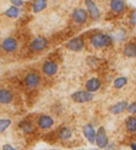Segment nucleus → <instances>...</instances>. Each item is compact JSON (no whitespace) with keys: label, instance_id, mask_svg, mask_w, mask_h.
<instances>
[{"label":"nucleus","instance_id":"nucleus-1","mask_svg":"<svg viewBox=\"0 0 136 150\" xmlns=\"http://www.w3.org/2000/svg\"><path fill=\"white\" fill-rule=\"evenodd\" d=\"M90 44L96 49H100L112 45L113 38L110 34H105V33H96L90 38Z\"/></svg>","mask_w":136,"mask_h":150},{"label":"nucleus","instance_id":"nucleus-2","mask_svg":"<svg viewBox=\"0 0 136 150\" xmlns=\"http://www.w3.org/2000/svg\"><path fill=\"white\" fill-rule=\"evenodd\" d=\"M71 99L77 103H85L94 99V94L87 91H77L71 95Z\"/></svg>","mask_w":136,"mask_h":150},{"label":"nucleus","instance_id":"nucleus-3","mask_svg":"<svg viewBox=\"0 0 136 150\" xmlns=\"http://www.w3.org/2000/svg\"><path fill=\"white\" fill-rule=\"evenodd\" d=\"M95 143L98 145V148L100 149H104L109 146V137H107L106 131L103 127H100L98 131L96 132Z\"/></svg>","mask_w":136,"mask_h":150},{"label":"nucleus","instance_id":"nucleus-4","mask_svg":"<svg viewBox=\"0 0 136 150\" xmlns=\"http://www.w3.org/2000/svg\"><path fill=\"white\" fill-rule=\"evenodd\" d=\"M48 47V40L47 38H43V36H38V38H35L34 40L30 43V48L31 50L35 52H39L45 50Z\"/></svg>","mask_w":136,"mask_h":150},{"label":"nucleus","instance_id":"nucleus-5","mask_svg":"<svg viewBox=\"0 0 136 150\" xmlns=\"http://www.w3.org/2000/svg\"><path fill=\"white\" fill-rule=\"evenodd\" d=\"M84 45H85V43H84L83 38H73L66 43L67 48L75 52L81 51L84 48Z\"/></svg>","mask_w":136,"mask_h":150},{"label":"nucleus","instance_id":"nucleus-6","mask_svg":"<svg viewBox=\"0 0 136 150\" xmlns=\"http://www.w3.org/2000/svg\"><path fill=\"white\" fill-rule=\"evenodd\" d=\"M87 18H88V13H87L86 10L79 8V9H75L73 12V20L78 25H82V23H86Z\"/></svg>","mask_w":136,"mask_h":150},{"label":"nucleus","instance_id":"nucleus-7","mask_svg":"<svg viewBox=\"0 0 136 150\" xmlns=\"http://www.w3.org/2000/svg\"><path fill=\"white\" fill-rule=\"evenodd\" d=\"M39 83H41V77L35 72H30L25 78V84L29 88H34V87L38 86Z\"/></svg>","mask_w":136,"mask_h":150},{"label":"nucleus","instance_id":"nucleus-8","mask_svg":"<svg viewBox=\"0 0 136 150\" xmlns=\"http://www.w3.org/2000/svg\"><path fill=\"white\" fill-rule=\"evenodd\" d=\"M1 47H2V49L6 52L11 53V52H14L17 50L18 43L14 38H4V40L1 44Z\"/></svg>","mask_w":136,"mask_h":150},{"label":"nucleus","instance_id":"nucleus-9","mask_svg":"<svg viewBox=\"0 0 136 150\" xmlns=\"http://www.w3.org/2000/svg\"><path fill=\"white\" fill-rule=\"evenodd\" d=\"M85 6H86V11L89 14V16L93 19H98L100 17V10L98 6L94 2L93 0H85Z\"/></svg>","mask_w":136,"mask_h":150},{"label":"nucleus","instance_id":"nucleus-10","mask_svg":"<svg viewBox=\"0 0 136 150\" xmlns=\"http://www.w3.org/2000/svg\"><path fill=\"white\" fill-rule=\"evenodd\" d=\"M58 64L53 61H46L43 65V72L46 76H54L58 72Z\"/></svg>","mask_w":136,"mask_h":150},{"label":"nucleus","instance_id":"nucleus-11","mask_svg":"<svg viewBox=\"0 0 136 150\" xmlns=\"http://www.w3.org/2000/svg\"><path fill=\"white\" fill-rule=\"evenodd\" d=\"M53 124H54V120H53V118L51 117V116L41 115L37 119L38 127L41 128V129H44V130L50 129V128L53 126Z\"/></svg>","mask_w":136,"mask_h":150},{"label":"nucleus","instance_id":"nucleus-12","mask_svg":"<svg viewBox=\"0 0 136 150\" xmlns=\"http://www.w3.org/2000/svg\"><path fill=\"white\" fill-rule=\"evenodd\" d=\"M83 134L90 144H94V143H95L96 131H95V129H94L93 125H89V124L85 125L83 128Z\"/></svg>","mask_w":136,"mask_h":150},{"label":"nucleus","instance_id":"nucleus-13","mask_svg":"<svg viewBox=\"0 0 136 150\" xmlns=\"http://www.w3.org/2000/svg\"><path fill=\"white\" fill-rule=\"evenodd\" d=\"M100 87H101V81L99 80L98 78H90L85 83V88H86L87 92H97Z\"/></svg>","mask_w":136,"mask_h":150},{"label":"nucleus","instance_id":"nucleus-14","mask_svg":"<svg viewBox=\"0 0 136 150\" xmlns=\"http://www.w3.org/2000/svg\"><path fill=\"white\" fill-rule=\"evenodd\" d=\"M110 6H111V10H112L114 13L120 14L122 12H125V0H111Z\"/></svg>","mask_w":136,"mask_h":150},{"label":"nucleus","instance_id":"nucleus-15","mask_svg":"<svg viewBox=\"0 0 136 150\" xmlns=\"http://www.w3.org/2000/svg\"><path fill=\"white\" fill-rule=\"evenodd\" d=\"M13 100V94L6 88H0V103L9 104Z\"/></svg>","mask_w":136,"mask_h":150},{"label":"nucleus","instance_id":"nucleus-16","mask_svg":"<svg viewBox=\"0 0 136 150\" xmlns=\"http://www.w3.org/2000/svg\"><path fill=\"white\" fill-rule=\"evenodd\" d=\"M127 108H128L127 101H119V102H117V103H115L114 105H112L110 108V111L113 114H120V113H122L123 111L127 110Z\"/></svg>","mask_w":136,"mask_h":150},{"label":"nucleus","instance_id":"nucleus-17","mask_svg":"<svg viewBox=\"0 0 136 150\" xmlns=\"http://www.w3.org/2000/svg\"><path fill=\"white\" fill-rule=\"evenodd\" d=\"M123 53L128 58H136V43H129L125 45Z\"/></svg>","mask_w":136,"mask_h":150},{"label":"nucleus","instance_id":"nucleus-18","mask_svg":"<svg viewBox=\"0 0 136 150\" xmlns=\"http://www.w3.org/2000/svg\"><path fill=\"white\" fill-rule=\"evenodd\" d=\"M47 6V0H34L32 4V11L34 13H39L44 11Z\"/></svg>","mask_w":136,"mask_h":150},{"label":"nucleus","instance_id":"nucleus-19","mask_svg":"<svg viewBox=\"0 0 136 150\" xmlns=\"http://www.w3.org/2000/svg\"><path fill=\"white\" fill-rule=\"evenodd\" d=\"M58 135L61 139L67 141V139H69L70 137L73 136V132H71V130H70L68 127H62L61 129L58 130Z\"/></svg>","mask_w":136,"mask_h":150},{"label":"nucleus","instance_id":"nucleus-20","mask_svg":"<svg viewBox=\"0 0 136 150\" xmlns=\"http://www.w3.org/2000/svg\"><path fill=\"white\" fill-rule=\"evenodd\" d=\"M125 128L129 132H136V116H130L125 120Z\"/></svg>","mask_w":136,"mask_h":150},{"label":"nucleus","instance_id":"nucleus-21","mask_svg":"<svg viewBox=\"0 0 136 150\" xmlns=\"http://www.w3.org/2000/svg\"><path fill=\"white\" fill-rule=\"evenodd\" d=\"M19 13H20V11H19V8H18V6H12L6 10L4 14H6V17H9V18H17L18 16H19Z\"/></svg>","mask_w":136,"mask_h":150},{"label":"nucleus","instance_id":"nucleus-22","mask_svg":"<svg viewBox=\"0 0 136 150\" xmlns=\"http://www.w3.org/2000/svg\"><path fill=\"white\" fill-rule=\"evenodd\" d=\"M128 83V79L125 77H118V78H116L113 82V85L115 88L117 90H120L122 88L123 86H125Z\"/></svg>","mask_w":136,"mask_h":150},{"label":"nucleus","instance_id":"nucleus-23","mask_svg":"<svg viewBox=\"0 0 136 150\" xmlns=\"http://www.w3.org/2000/svg\"><path fill=\"white\" fill-rule=\"evenodd\" d=\"M19 127H20V129L25 133H30L33 131V126H32L31 122H29V121H23V122H20Z\"/></svg>","mask_w":136,"mask_h":150},{"label":"nucleus","instance_id":"nucleus-24","mask_svg":"<svg viewBox=\"0 0 136 150\" xmlns=\"http://www.w3.org/2000/svg\"><path fill=\"white\" fill-rule=\"evenodd\" d=\"M11 125V120L10 119H0V132L6 131L9 126Z\"/></svg>","mask_w":136,"mask_h":150},{"label":"nucleus","instance_id":"nucleus-25","mask_svg":"<svg viewBox=\"0 0 136 150\" xmlns=\"http://www.w3.org/2000/svg\"><path fill=\"white\" fill-rule=\"evenodd\" d=\"M127 110L131 114H136V102H132L131 104H128Z\"/></svg>","mask_w":136,"mask_h":150},{"label":"nucleus","instance_id":"nucleus-26","mask_svg":"<svg viewBox=\"0 0 136 150\" xmlns=\"http://www.w3.org/2000/svg\"><path fill=\"white\" fill-rule=\"evenodd\" d=\"M10 1H11L12 6H18V8L23 4V0H10Z\"/></svg>","mask_w":136,"mask_h":150},{"label":"nucleus","instance_id":"nucleus-27","mask_svg":"<svg viewBox=\"0 0 136 150\" xmlns=\"http://www.w3.org/2000/svg\"><path fill=\"white\" fill-rule=\"evenodd\" d=\"M2 150H16V149L12 147L11 145L6 144V145H3V146H2Z\"/></svg>","mask_w":136,"mask_h":150},{"label":"nucleus","instance_id":"nucleus-28","mask_svg":"<svg viewBox=\"0 0 136 150\" xmlns=\"http://www.w3.org/2000/svg\"><path fill=\"white\" fill-rule=\"evenodd\" d=\"M130 147H131V149H132V150H136V143H131Z\"/></svg>","mask_w":136,"mask_h":150},{"label":"nucleus","instance_id":"nucleus-29","mask_svg":"<svg viewBox=\"0 0 136 150\" xmlns=\"http://www.w3.org/2000/svg\"><path fill=\"white\" fill-rule=\"evenodd\" d=\"M75 150H83V149H75Z\"/></svg>","mask_w":136,"mask_h":150},{"label":"nucleus","instance_id":"nucleus-30","mask_svg":"<svg viewBox=\"0 0 136 150\" xmlns=\"http://www.w3.org/2000/svg\"><path fill=\"white\" fill-rule=\"evenodd\" d=\"M51 150H58V149H51Z\"/></svg>","mask_w":136,"mask_h":150},{"label":"nucleus","instance_id":"nucleus-31","mask_svg":"<svg viewBox=\"0 0 136 150\" xmlns=\"http://www.w3.org/2000/svg\"><path fill=\"white\" fill-rule=\"evenodd\" d=\"M92 150H98V149H92Z\"/></svg>","mask_w":136,"mask_h":150}]
</instances>
